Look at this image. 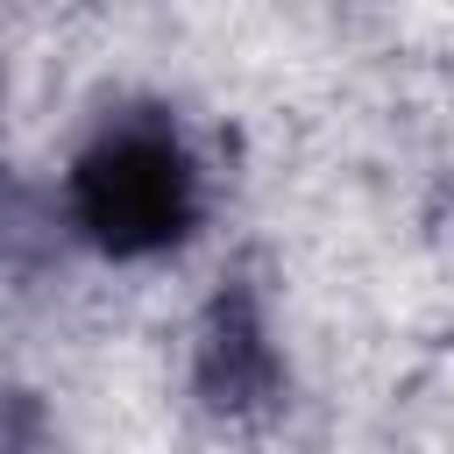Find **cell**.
<instances>
[{"label": "cell", "instance_id": "1", "mask_svg": "<svg viewBox=\"0 0 454 454\" xmlns=\"http://www.w3.org/2000/svg\"><path fill=\"white\" fill-rule=\"evenodd\" d=\"M71 220L114 262H149L199 227V163L163 114L106 121L71 163Z\"/></svg>", "mask_w": 454, "mask_h": 454}]
</instances>
